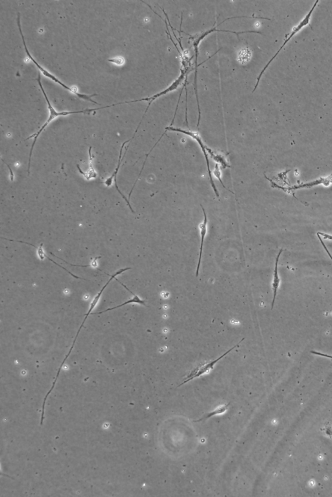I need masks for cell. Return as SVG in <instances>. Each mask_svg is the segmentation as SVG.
<instances>
[{
  "instance_id": "1",
  "label": "cell",
  "mask_w": 332,
  "mask_h": 497,
  "mask_svg": "<svg viewBox=\"0 0 332 497\" xmlns=\"http://www.w3.org/2000/svg\"><path fill=\"white\" fill-rule=\"evenodd\" d=\"M37 81L38 82V83H39V84L40 88H41L42 93H43L44 97H45L47 104H48V110L49 111H50V114H49L48 119H47L46 122H45V123L43 124V126H42V128L40 129V130L38 131L37 133H34V134L30 136V137L27 138L26 139V140H29L32 139V138H34V141H33L32 146H31V148L30 158H29V164H28V169L29 175H30V174L31 156H32L33 150V148H34L35 144H36L37 140L38 138H39V135L41 134L42 131L44 130V129H45L46 127L48 126V124H50V122L52 121L53 119H55V118L61 117V116H62V117H65V116H68L72 114H77V113H82V114L90 115L91 113H92V112H94L95 111L98 110H101V109L107 108H110V107L117 106V104H112V105L106 106L104 107H101V108H95V109H85V110H83L73 111H57L56 110H55V109L53 108V106L51 105L50 101H49L48 96H47L45 91H44V88L43 86H42V84L41 82V74H40V73L39 74V77H38L37 78Z\"/></svg>"
},
{
  "instance_id": "2",
  "label": "cell",
  "mask_w": 332,
  "mask_h": 497,
  "mask_svg": "<svg viewBox=\"0 0 332 497\" xmlns=\"http://www.w3.org/2000/svg\"><path fill=\"white\" fill-rule=\"evenodd\" d=\"M17 24H18V26H19V31H20V33H21L22 41H23L24 49H25L26 54L28 55V57L30 58V59L31 60V61H32L33 63L35 64V66H37V68L39 69V70H40V71H41L42 74L45 76V77H46L47 78H49V79L52 80L53 81H54L55 82H56V83L59 84V85H61L62 87V88L66 89V90L70 91V92H72L73 94L76 95L77 97H79L80 98V99L86 100V101L92 102H93V103L97 104V102L93 101V100H92V98L93 97H94V96H97V94L88 95L82 94V93H79V92H78L77 89L70 88V87L66 86V84L62 83V82L61 81H59V80L56 77H55V76L53 75V74H51L50 71H48V70H46V69H44L43 67H42L41 65H40V64L38 63V62L36 61H35L34 59H33V57H32V56H31L30 51H28V48H27L26 46L25 39H24V36L23 35V33H22V30L21 28V17H20L19 13V14H18Z\"/></svg>"
},
{
  "instance_id": "3",
  "label": "cell",
  "mask_w": 332,
  "mask_h": 497,
  "mask_svg": "<svg viewBox=\"0 0 332 497\" xmlns=\"http://www.w3.org/2000/svg\"><path fill=\"white\" fill-rule=\"evenodd\" d=\"M318 4V1L315 2V4H314V5L313 6V7H312L310 11H309V13H307V14L306 16H305V17L304 18V19L302 20L301 22H300V23L298 24L297 26H295V28L293 29V30H292L291 31V34L289 35V37H287L286 41L284 42V43H283L282 46L280 47L279 50H278L277 52L275 53V55L273 56V57H272V59L270 60V61H269L268 63L267 64V65L265 66L264 70L262 71V72L260 73L259 77H258V78L257 83H256L255 90H254L253 91H255L256 90V89L257 88V86H258V84H259L261 77H262V75L264 74L265 71L267 70V68H268L269 66L270 65V64H271V62H273L274 60H275V58L277 57L278 55L279 54L280 51H281L283 50V49L284 48V47L286 46L287 43H288V42L291 41V39H292V38L294 37V36H295L296 34H297V33L299 32L300 31H301L303 28H305V27H306L307 26H308L309 23H310V19L311 18V16L312 15H313V13L314 12V10H315V9L317 8Z\"/></svg>"
},
{
  "instance_id": "4",
  "label": "cell",
  "mask_w": 332,
  "mask_h": 497,
  "mask_svg": "<svg viewBox=\"0 0 332 497\" xmlns=\"http://www.w3.org/2000/svg\"><path fill=\"white\" fill-rule=\"evenodd\" d=\"M244 340V338L242 339V341H240L237 345H236L235 346L232 348V349H229L228 351L225 352L224 354H223V355L219 357V358L215 359L214 360L210 361V362L202 363V364H200L199 366L195 368L194 369L189 372L188 375L186 377V378H185L184 382H182L181 384L179 385V387L186 384V383L190 382V381L194 380L195 378L203 376L204 374H208L209 372L212 371L213 369V367H214V365H216V363L219 362L220 360H222L224 357L226 356L227 354L230 353V352L233 351L234 349H235L236 348L238 347L240 343H242Z\"/></svg>"
},
{
  "instance_id": "5",
  "label": "cell",
  "mask_w": 332,
  "mask_h": 497,
  "mask_svg": "<svg viewBox=\"0 0 332 497\" xmlns=\"http://www.w3.org/2000/svg\"><path fill=\"white\" fill-rule=\"evenodd\" d=\"M168 130L178 131V132L184 133L185 135L190 136L191 137H192L193 139H195L196 141H197V142H198V143H199L200 146L201 147L202 152H203L204 153L205 159H206L207 168H208V173L209 176V182H210L211 186V187H212L213 191H214V193L216 196V197L219 198V192H218L217 188H216L214 182H213V180L212 175H211V172L210 171V168H209V161L208 159V154H207V152H206L207 146L206 145H204L203 142H202L201 137H200V136L199 134V133L193 132V131L182 130V129L176 128H173V127L169 126L168 127V128H166V131H165V132L163 133V135H162L161 137H160V138H162L164 135L166 134L167 131Z\"/></svg>"
},
{
  "instance_id": "6",
  "label": "cell",
  "mask_w": 332,
  "mask_h": 497,
  "mask_svg": "<svg viewBox=\"0 0 332 497\" xmlns=\"http://www.w3.org/2000/svg\"><path fill=\"white\" fill-rule=\"evenodd\" d=\"M133 139H134V138L132 137V138H131V139L128 140V141H125L124 142L123 144H122L121 150H120V156H119V160H118V165L117 167V168H116L115 172H114V173L113 174V175L111 176L110 177H109L108 178V179L106 180V181L104 182V183H103V184L104 185H105V186L106 187H110L111 186H112V185L113 184V180H114V178H115V187H116V188H117V191H118V193H119L120 194V195H121L122 196V198H123V199L125 200V201H126L127 202V204H128L129 208H130V209H131V211H132V213H135V211L133 210V209L132 208V207H131V206L130 202H129V200L128 199H127V198L126 197H125V196L123 195V194L122 193V192L120 191L119 188H118V185H117V176L118 175V171H119V170H120V165H121L122 162L124 160V158L125 157V155H126V153H127V151H128V149L129 148V145H128V147H127V148L126 149V152H125V153H124V157L122 158V153H123V150H124V146H125V145H126V144L127 143H128V142H131V141H132V140Z\"/></svg>"
},
{
  "instance_id": "7",
  "label": "cell",
  "mask_w": 332,
  "mask_h": 497,
  "mask_svg": "<svg viewBox=\"0 0 332 497\" xmlns=\"http://www.w3.org/2000/svg\"><path fill=\"white\" fill-rule=\"evenodd\" d=\"M283 251L284 250L282 249L281 250L279 251V253L278 254L277 257L276 258L275 271H274L273 280V283H272V288H273V302H272L271 304V309H273L274 305H275L278 289L279 288L280 282H281L279 275H278V261H279L280 256L281 255Z\"/></svg>"
},
{
  "instance_id": "8",
  "label": "cell",
  "mask_w": 332,
  "mask_h": 497,
  "mask_svg": "<svg viewBox=\"0 0 332 497\" xmlns=\"http://www.w3.org/2000/svg\"><path fill=\"white\" fill-rule=\"evenodd\" d=\"M92 147L90 146L88 150L89 166L90 167H89L88 172H86V173H84V172L82 171L81 168H80L79 164H77V167L78 170L79 171V173H81L82 176H84V177L85 178V179L88 180V181L92 179H95V178L97 177L96 172H95L94 168H93V157L92 154Z\"/></svg>"
},
{
  "instance_id": "9",
  "label": "cell",
  "mask_w": 332,
  "mask_h": 497,
  "mask_svg": "<svg viewBox=\"0 0 332 497\" xmlns=\"http://www.w3.org/2000/svg\"><path fill=\"white\" fill-rule=\"evenodd\" d=\"M131 293L134 295L133 298H131V299L130 300H128V301L123 303V304L118 305V306H117L111 307V308H108L104 311L97 312V313H92L91 314H92V315H97V314L104 313H105V312L113 310V309H116L117 308H119V307L126 306V305L131 304V303H137V304H142L143 305V306H146V302H145V300H142L141 298L139 297V296H138L137 295H135V294H134L132 291L131 292Z\"/></svg>"
},
{
  "instance_id": "10",
  "label": "cell",
  "mask_w": 332,
  "mask_h": 497,
  "mask_svg": "<svg viewBox=\"0 0 332 497\" xmlns=\"http://www.w3.org/2000/svg\"><path fill=\"white\" fill-rule=\"evenodd\" d=\"M229 405H230V403H227V404L222 405V406H219L216 408L214 411H213L212 412H209V413L208 414H205V415L203 417H202V418L199 419V420L195 421V422H201V421L207 420V419L211 418V417H213L217 415H220V414H224L225 412H226L227 411V410H228Z\"/></svg>"
},
{
  "instance_id": "11",
  "label": "cell",
  "mask_w": 332,
  "mask_h": 497,
  "mask_svg": "<svg viewBox=\"0 0 332 497\" xmlns=\"http://www.w3.org/2000/svg\"><path fill=\"white\" fill-rule=\"evenodd\" d=\"M220 166H219V164L215 163V167H214V170H213V175L215 176V178H217V179L219 180V181L220 182V184L222 185V186L224 187V189H226V190H227V191H229V192H230V193H231L232 194H233V195H234V194H235V193H234L233 191H232L231 190H229V189L228 188H227V187H225V185L224 184V182H223V181H222V172H220Z\"/></svg>"
},
{
  "instance_id": "12",
  "label": "cell",
  "mask_w": 332,
  "mask_h": 497,
  "mask_svg": "<svg viewBox=\"0 0 332 497\" xmlns=\"http://www.w3.org/2000/svg\"><path fill=\"white\" fill-rule=\"evenodd\" d=\"M322 431H324V433L326 434L327 436L330 437L332 438V424L330 423H327L326 425H324V427L321 429Z\"/></svg>"
},
{
  "instance_id": "13",
  "label": "cell",
  "mask_w": 332,
  "mask_h": 497,
  "mask_svg": "<svg viewBox=\"0 0 332 497\" xmlns=\"http://www.w3.org/2000/svg\"><path fill=\"white\" fill-rule=\"evenodd\" d=\"M317 235L318 236V239H319V240H320V243H321L323 247H324V248L325 249V251H326V253H327V255H329V257H330V258H331V259L332 260V256H331L330 253H329V251L327 250V247H326V246H325V244H324V242H323V241L322 240V237H321V236H320L319 235H318V234H317Z\"/></svg>"
},
{
  "instance_id": "14",
  "label": "cell",
  "mask_w": 332,
  "mask_h": 497,
  "mask_svg": "<svg viewBox=\"0 0 332 497\" xmlns=\"http://www.w3.org/2000/svg\"><path fill=\"white\" fill-rule=\"evenodd\" d=\"M317 234H318V235H319L320 236H321V237H323L324 239L332 240V236L331 235H326V234L322 233H317Z\"/></svg>"
},
{
  "instance_id": "15",
  "label": "cell",
  "mask_w": 332,
  "mask_h": 497,
  "mask_svg": "<svg viewBox=\"0 0 332 497\" xmlns=\"http://www.w3.org/2000/svg\"><path fill=\"white\" fill-rule=\"evenodd\" d=\"M329 180H330V183H332V175L329 176Z\"/></svg>"
}]
</instances>
